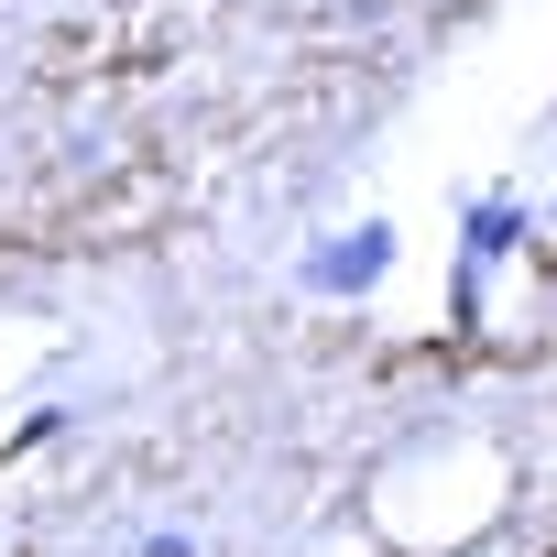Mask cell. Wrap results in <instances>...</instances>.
Listing matches in <instances>:
<instances>
[]
</instances>
